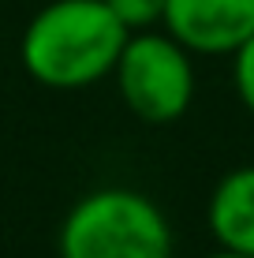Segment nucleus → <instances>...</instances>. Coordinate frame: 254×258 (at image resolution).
I'll use <instances>...</instances> for the list:
<instances>
[{
	"label": "nucleus",
	"instance_id": "2",
	"mask_svg": "<svg viewBox=\"0 0 254 258\" xmlns=\"http://www.w3.org/2000/svg\"><path fill=\"white\" fill-rule=\"evenodd\" d=\"M172 225L150 195L98 187L67 210L60 258H172Z\"/></svg>",
	"mask_w": 254,
	"mask_h": 258
},
{
	"label": "nucleus",
	"instance_id": "7",
	"mask_svg": "<svg viewBox=\"0 0 254 258\" xmlns=\"http://www.w3.org/2000/svg\"><path fill=\"white\" fill-rule=\"evenodd\" d=\"M232 86L239 105L254 116V34L232 52Z\"/></svg>",
	"mask_w": 254,
	"mask_h": 258
},
{
	"label": "nucleus",
	"instance_id": "5",
	"mask_svg": "<svg viewBox=\"0 0 254 258\" xmlns=\"http://www.w3.org/2000/svg\"><path fill=\"white\" fill-rule=\"evenodd\" d=\"M206 221L217 247L254 258V165H239L217 180Z\"/></svg>",
	"mask_w": 254,
	"mask_h": 258
},
{
	"label": "nucleus",
	"instance_id": "3",
	"mask_svg": "<svg viewBox=\"0 0 254 258\" xmlns=\"http://www.w3.org/2000/svg\"><path fill=\"white\" fill-rule=\"evenodd\" d=\"M195 52L168 30H131L112 79L142 123H176L195 101Z\"/></svg>",
	"mask_w": 254,
	"mask_h": 258
},
{
	"label": "nucleus",
	"instance_id": "1",
	"mask_svg": "<svg viewBox=\"0 0 254 258\" xmlns=\"http://www.w3.org/2000/svg\"><path fill=\"white\" fill-rule=\"evenodd\" d=\"M127 34L105 0H52L26 23L19 56L34 83L82 90L112 75Z\"/></svg>",
	"mask_w": 254,
	"mask_h": 258
},
{
	"label": "nucleus",
	"instance_id": "4",
	"mask_svg": "<svg viewBox=\"0 0 254 258\" xmlns=\"http://www.w3.org/2000/svg\"><path fill=\"white\" fill-rule=\"evenodd\" d=\"M161 26L202 56H232L254 34V0H164Z\"/></svg>",
	"mask_w": 254,
	"mask_h": 258
},
{
	"label": "nucleus",
	"instance_id": "6",
	"mask_svg": "<svg viewBox=\"0 0 254 258\" xmlns=\"http://www.w3.org/2000/svg\"><path fill=\"white\" fill-rule=\"evenodd\" d=\"M127 30H150L164 19V0H105Z\"/></svg>",
	"mask_w": 254,
	"mask_h": 258
},
{
	"label": "nucleus",
	"instance_id": "8",
	"mask_svg": "<svg viewBox=\"0 0 254 258\" xmlns=\"http://www.w3.org/2000/svg\"><path fill=\"white\" fill-rule=\"evenodd\" d=\"M206 258H250V254H239V251H228V247H217L213 254H206Z\"/></svg>",
	"mask_w": 254,
	"mask_h": 258
}]
</instances>
